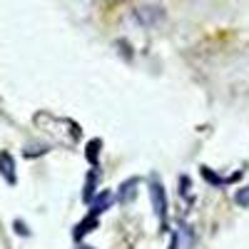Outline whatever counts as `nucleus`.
Here are the masks:
<instances>
[{"label":"nucleus","instance_id":"nucleus-9","mask_svg":"<svg viewBox=\"0 0 249 249\" xmlns=\"http://www.w3.org/2000/svg\"><path fill=\"white\" fill-rule=\"evenodd\" d=\"M170 249H177V237L172 234V239H170Z\"/></svg>","mask_w":249,"mask_h":249},{"label":"nucleus","instance_id":"nucleus-7","mask_svg":"<svg viewBox=\"0 0 249 249\" xmlns=\"http://www.w3.org/2000/svg\"><path fill=\"white\" fill-rule=\"evenodd\" d=\"M202 177H204L207 182H210V184H217V187H219V184H224V179H222V177H217L210 167H202Z\"/></svg>","mask_w":249,"mask_h":249},{"label":"nucleus","instance_id":"nucleus-6","mask_svg":"<svg viewBox=\"0 0 249 249\" xmlns=\"http://www.w3.org/2000/svg\"><path fill=\"white\" fill-rule=\"evenodd\" d=\"M234 202H237L239 207H247V210H249V187H244V190H237Z\"/></svg>","mask_w":249,"mask_h":249},{"label":"nucleus","instance_id":"nucleus-2","mask_svg":"<svg viewBox=\"0 0 249 249\" xmlns=\"http://www.w3.org/2000/svg\"><path fill=\"white\" fill-rule=\"evenodd\" d=\"M0 175L5 177L8 184H15L18 177H15V162L10 157V152H0Z\"/></svg>","mask_w":249,"mask_h":249},{"label":"nucleus","instance_id":"nucleus-5","mask_svg":"<svg viewBox=\"0 0 249 249\" xmlns=\"http://www.w3.org/2000/svg\"><path fill=\"white\" fill-rule=\"evenodd\" d=\"M92 197H95V172L90 175V179L85 184V192H82V199L85 202H92Z\"/></svg>","mask_w":249,"mask_h":249},{"label":"nucleus","instance_id":"nucleus-3","mask_svg":"<svg viewBox=\"0 0 249 249\" xmlns=\"http://www.w3.org/2000/svg\"><path fill=\"white\" fill-rule=\"evenodd\" d=\"M110 204H112V192H110V190H102V192H100L97 197H92V202H90V214L105 212Z\"/></svg>","mask_w":249,"mask_h":249},{"label":"nucleus","instance_id":"nucleus-4","mask_svg":"<svg viewBox=\"0 0 249 249\" xmlns=\"http://www.w3.org/2000/svg\"><path fill=\"white\" fill-rule=\"evenodd\" d=\"M95 227H97V214H90L88 219H82V222L75 227V239H82L88 232H92Z\"/></svg>","mask_w":249,"mask_h":249},{"label":"nucleus","instance_id":"nucleus-8","mask_svg":"<svg viewBox=\"0 0 249 249\" xmlns=\"http://www.w3.org/2000/svg\"><path fill=\"white\" fill-rule=\"evenodd\" d=\"M97 150H100V140H92L88 144V160H90V164H97Z\"/></svg>","mask_w":249,"mask_h":249},{"label":"nucleus","instance_id":"nucleus-1","mask_svg":"<svg viewBox=\"0 0 249 249\" xmlns=\"http://www.w3.org/2000/svg\"><path fill=\"white\" fill-rule=\"evenodd\" d=\"M150 197H152V207H155V214L160 217V219H164V214H167V197H164V190L157 184V182H152L150 184Z\"/></svg>","mask_w":249,"mask_h":249}]
</instances>
